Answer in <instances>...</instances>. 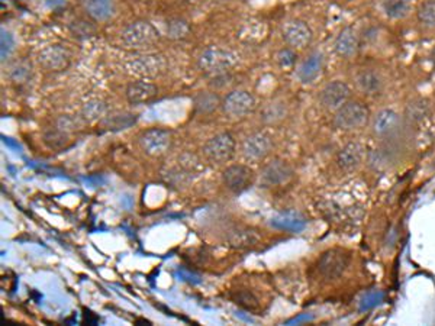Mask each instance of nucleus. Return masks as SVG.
<instances>
[{
  "label": "nucleus",
  "mask_w": 435,
  "mask_h": 326,
  "mask_svg": "<svg viewBox=\"0 0 435 326\" xmlns=\"http://www.w3.org/2000/svg\"><path fill=\"white\" fill-rule=\"evenodd\" d=\"M238 64V56L232 49L224 47H208L197 57L199 70L209 77L229 74Z\"/></svg>",
  "instance_id": "f257e3e1"
},
{
  "label": "nucleus",
  "mask_w": 435,
  "mask_h": 326,
  "mask_svg": "<svg viewBox=\"0 0 435 326\" xmlns=\"http://www.w3.org/2000/svg\"><path fill=\"white\" fill-rule=\"evenodd\" d=\"M372 121L369 106L360 100H348L338 111L334 112V127L344 132L359 131Z\"/></svg>",
  "instance_id": "f03ea898"
},
{
  "label": "nucleus",
  "mask_w": 435,
  "mask_h": 326,
  "mask_svg": "<svg viewBox=\"0 0 435 326\" xmlns=\"http://www.w3.org/2000/svg\"><path fill=\"white\" fill-rule=\"evenodd\" d=\"M121 38L128 48L148 49L158 42L160 33L153 24L147 21H136L124 28Z\"/></svg>",
  "instance_id": "7ed1b4c3"
},
{
  "label": "nucleus",
  "mask_w": 435,
  "mask_h": 326,
  "mask_svg": "<svg viewBox=\"0 0 435 326\" xmlns=\"http://www.w3.org/2000/svg\"><path fill=\"white\" fill-rule=\"evenodd\" d=\"M140 148L149 157H161L173 147V133L169 129L149 128L138 136Z\"/></svg>",
  "instance_id": "20e7f679"
},
{
  "label": "nucleus",
  "mask_w": 435,
  "mask_h": 326,
  "mask_svg": "<svg viewBox=\"0 0 435 326\" xmlns=\"http://www.w3.org/2000/svg\"><path fill=\"white\" fill-rule=\"evenodd\" d=\"M236 154V140L229 132L213 135L204 145V156L213 164H225L232 160Z\"/></svg>",
  "instance_id": "39448f33"
},
{
  "label": "nucleus",
  "mask_w": 435,
  "mask_h": 326,
  "mask_svg": "<svg viewBox=\"0 0 435 326\" xmlns=\"http://www.w3.org/2000/svg\"><path fill=\"white\" fill-rule=\"evenodd\" d=\"M257 109L256 97L247 90H233L222 99L224 113L233 121L247 117Z\"/></svg>",
  "instance_id": "423d86ee"
},
{
  "label": "nucleus",
  "mask_w": 435,
  "mask_h": 326,
  "mask_svg": "<svg viewBox=\"0 0 435 326\" xmlns=\"http://www.w3.org/2000/svg\"><path fill=\"white\" fill-rule=\"evenodd\" d=\"M295 176L293 167L281 158H274L270 163H267L258 174V184L260 187H280L288 184Z\"/></svg>",
  "instance_id": "0eeeda50"
},
{
  "label": "nucleus",
  "mask_w": 435,
  "mask_h": 326,
  "mask_svg": "<svg viewBox=\"0 0 435 326\" xmlns=\"http://www.w3.org/2000/svg\"><path fill=\"white\" fill-rule=\"evenodd\" d=\"M273 148H274V142L272 136L267 132L258 131V132L248 135L243 141L241 152L247 161L258 163L269 157Z\"/></svg>",
  "instance_id": "6e6552de"
},
{
  "label": "nucleus",
  "mask_w": 435,
  "mask_h": 326,
  "mask_svg": "<svg viewBox=\"0 0 435 326\" xmlns=\"http://www.w3.org/2000/svg\"><path fill=\"white\" fill-rule=\"evenodd\" d=\"M37 61L45 72L60 73L70 67L72 53L69 51V48H65L61 44H53L40 51Z\"/></svg>",
  "instance_id": "1a4fd4ad"
},
{
  "label": "nucleus",
  "mask_w": 435,
  "mask_h": 326,
  "mask_svg": "<svg viewBox=\"0 0 435 326\" xmlns=\"http://www.w3.org/2000/svg\"><path fill=\"white\" fill-rule=\"evenodd\" d=\"M125 68L129 74L138 76L140 79H149L160 76L167 70V60L161 54H145L129 60Z\"/></svg>",
  "instance_id": "9d476101"
},
{
  "label": "nucleus",
  "mask_w": 435,
  "mask_h": 326,
  "mask_svg": "<svg viewBox=\"0 0 435 326\" xmlns=\"http://www.w3.org/2000/svg\"><path fill=\"white\" fill-rule=\"evenodd\" d=\"M351 99V88L343 80L327 83L320 92L321 106L328 112H336Z\"/></svg>",
  "instance_id": "9b49d317"
},
{
  "label": "nucleus",
  "mask_w": 435,
  "mask_h": 326,
  "mask_svg": "<svg viewBox=\"0 0 435 326\" xmlns=\"http://www.w3.org/2000/svg\"><path fill=\"white\" fill-rule=\"evenodd\" d=\"M350 266V255L343 250H328L318 261V271L328 280L338 279Z\"/></svg>",
  "instance_id": "f8f14e48"
},
{
  "label": "nucleus",
  "mask_w": 435,
  "mask_h": 326,
  "mask_svg": "<svg viewBox=\"0 0 435 326\" xmlns=\"http://www.w3.org/2000/svg\"><path fill=\"white\" fill-rule=\"evenodd\" d=\"M281 37L288 47L293 49H305L313 40V32L306 22L292 19L283 25Z\"/></svg>",
  "instance_id": "ddd939ff"
},
{
  "label": "nucleus",
  "mask_w": 435,
  "mask_h": 326,
  "mask_svg": "<svg viewBox=\"0 0 435 326\" xmlns=\"http://www.w3.org/2000/svg\"><path fill=\"white\" fill-rule=\"evenodd\" d=\"M222 181L228 190L236 195H240L254 183V173L248 165L232 164L224 170Z\"/></svg>",
  "instance_id": "4468645a"
},
{
  "label": "nucleus",
  "mask_w": 435,
  "mask_h": 326,
  "mask_svg": "<svg viewBox=\"0 0 435 326\" xmlns=\"http://www.w3.org/2000/svg\"><path fill=\"white\" fill-rule=\"evenodd\" d=\"M400 125V117L399 113L395 109L384 108L380 109L375 116H372L370 127L372 132L377 138H388L392 136Z\"/></svg>",
  "instance_id": "2eb2a0df"
},
{
  "label": "nucleus",
  "mask_w": 435,
  "mask_h": 326,
  "mask_svg": "<svg viewBox=\"0 0 435 326\" xmlns=\"http://www.w3.org/2000/svg\"><path fill=\"white\" fill-rule=\"evenodd\" d=\"M158 95V88L148 81L147 79H138L136 81H131L126 85L125 90V97L126 100L131 103V105H144V103L151 101L153 99H156Z\"/></svg>",
  "instance_id": "dca6fc26"
},
{
  "label": "nucleus",
  "mask_w": 435,
  "mask_h": 326,
  "mask_svg": "<svg viewBox=\"0 0 435 326\" xmlns=\"http://www.w3.org/2000/svg\"><path fill=\"white\" fill-rule=\"evenodd\" d=\"M354 85L364 96H377L384 89V79L373 68H361L354 76Z\"/></svg>",
  "instance_id": "f3484780"
},
{
  "label": "nucleus",
  "mask_w": 435,
  "mask_h": 326,
  "mask_svg": "<svg viewBox=\"0 0 435 326\" xmlns=\"http://www.w3.org/2000/svg\"><path fill=\"white\" fill-rule=\"evenodd\" d=\"M366 158V149L360 142H348L345 144L338 152H337V165L340 170L347 171H354L357 170Z\"/></svg>",
  "instance_id": "a211bd4d"
},
{
  "label": "nucleus",
  "mask_w": 435,
  "mask_h": 326,
  "mask_svg": "<svg viewBox=\"0 0 435 326\" xmlns=\"http://www.w3.org/2000/svg\"><path fill=\"white\" fill-rule=\"evenodd\" d=\"M360 49V37L353 26L344 28L334 41V51L341 58L354 57Z\"/></svg>",
  "instance_id": "6ab92c4d"
},
{
  "label": "nucleus",
  "mask_w": 435,
  "mask_h": 326,
  "mask_svg": "<svg viewBox=\"0 0 435 326\" xmlns=\"http://www.w3.org/2000/svg\"><path fill=\"white\" fill-rule=\"evenodd\" d=\"M138 121V116L129 113V112H118V113H108L102 121H100V127L110 132H120L129 129Z\"/></svg>",
  "instance_id": "aec40b11"
},
{
  "label": "nucleus",
  "mask_w": 435,
  "mask_h": 326,
  "mask_svg": "<svg viewBox=\"0 0 435 326\" xmlns=\"http://www.w3.org/2000/svg\"><path fill=\"white\" fill-rule=\"evenodd\" d=\"M405 117L412 124H420L431 115V101L427 97L416 96L405 106Z\"/></svg>",
  "instance_id": "412c9836"
},
{
  "label": "nucleus",
  "mask_w": 435,
  "mask_h": 326,
  "mask_svg": "<svg viewBox=\"0 0 435 326\" xmlns=\"http://www.w3.org/2000/svg\"><path fill=\"white\" fill-rule=\"evenodd\" d=\"M222 108V99L216 92H199L193 96V109L199 115H211Z\"/></svg>",
  "instance_id": "4be33fe9"
},
{
  "label": "nucleus",
  "mask_w": 435,
  "mask_h": 326,
  "mask_svg": "<svg viewBox=\"0 0 435 326\" xmlns=\"http://www.w3.org/2000/svg\"><path fill=\"white\" fill-rule=\"evenodd\" d=\"M106 115H108L106 103L100 99H92L83 105L79 116L85 124H93L102 121Z\"/></svg>",
  "instance_id": "5701e85b"
},
{
  "label": "nucleus",
  "mask_w": 435,
  "mask_h": 326,
  "mask_svg": "<svg viewBox=\"0 0 435 326\" xmlns=\"http://www.w3.org/2000/svg\"><path fill=\"white\" fill-rule=\"evenodd\" d=\"M228 241L233 248L248 250L258 243V235L248 228H238L229 234Z\"/></svg>",
  "instance_id": "b1692460"
},
{
  "label": "nucleus",
  "mask_w": 435,
  "mask_h": 326,
  "mask_svg": "<svg viewBox=\"0 0 435 326\" xmlns=\"http://www.w3.org/2000/svg\"><path fill=\"white\" fill-rule=\"evenodd\" d=\"M272 225L280 229H290V231H297L305 225L304 218L300 216L299 213L295 212H286V213H280L277 215L273 220Z\"/></svg>",
  "instance_id": "393cba45"
},
{
  "label": "nucleus",
  "mask_w": 435,
  "mask_h": 326,
  "mask_svg": "<svg viewBox=\"0 0 435 326\" xmlns=\"http://www.w3.org/2000/svg\"><path fill=\"white\" fill-rule=\"evenodd\" d=\"M192 28L189 25L188 21L180 19V18H174L167 22V28H165V33L167 37L173 41H181L189 37Z\"/></svg>",
  "instance_id": "a878e982"
},
{
  "label": "nucleus",
  "mask_w": 435,
  "mask_h": 326,
  "mask_svg": "<svg viewBox=\"0 0 435 326\" xmlns=\"http://www.w3.org/2000/svg\"><path fill=\"white\" fill-rule=\"evenodd\" d=\"M383 12L392 19H402L409 13V2L408 0H383L381 3Z\"/></svg>",
  "instance_id": "bb28decb"
},
{
  "label": "nucleus",
  "mask_w": 435,
  "mask_h": 326,
  "mask_svg": "<svg viewBox=\"0 0 435 326\" xmlns=\"http://www.w3.org/2000/svg\"><path fill=\"white\" fill-rule=\"evenodd\" d=\"M44 142L51 149H61L70 142V133H67L60 128L54 127L44 132Z\"/></svg>",
  "instance_id": "cd10ccee"
},
{
  "label": "nucleus",
  "mask_w": 435,
  "mask_h": 326,
  "mask_svg": "<svg viewBox=\"0 0 435 326\" xmlns=\"http://www.w3.org/2000/svg\"><path fill=\"white\" fill-rule=\"evenodd\" d=\"M231 299L233 303L247 309V311H257V309L260 307L258 299L254 296V293H251V291L247 288L232 291Z\"/></svg>",
  "instance_id": "c85d7f7f"
},
{
  "label": "nucleus",
  "mask_w": 435,
  "mask_h": 326,
  "mask_svg": "<svg viewBox=\"0 0 435 326\" xmlns=\"http://www.w3.org/2000/svg\"><path fill=\"white\" fill-rule=\"evenodd\" d=\"M418 21L425 28H435V0H425L416 10Z\"/></svg>",
  "instance_id": "c756f323"
},
{
  "label": "nucleus",
  "mask_w": 435,
  "mask_h": 326,
  "mask_svg": "<svg viewBox=\"0 0 435 326\" xmlns=\"http://www.w3.org/2000/svg\"><path fill=\"white\" fill-rule=\"evenodd\" d=\"M284 116H286V106L280 101H274L264 108L261 119L265 124H277L284 119Z\"/></svg>",
  "instance_id": "7c9ffc66"
},
{
  "label": "nucleus",
  "mask_w": 435,
  "mask_h": 326,
  "mask_svg": "<svg viewBox=\"0 0 435 326\" xmlns=\"http://www.w3.org/2000/svg\"><path fill=\"white\" fill-rule=\"evenodd\" d=\"M297 58L299 57H297L296 49H293L290 47L279 49L277 54H276V63L281 68V70H292V68L297 63Z\"/></svg>",
  "instance_id": "2f4dec72"
},
{
  "label": "nucleus",
  "mask_w": 435,
  "mask_h": 326,
  "mask_svg": "<svg viewBox=\"0 0 435 326\" xmlns=\"http://www.w3.org/2000/svg\"><path fill=\"white\" fill-rule=\"evenodd\" d=\"M10 79L13 83H26L31 79V64L28 63H16L10 68Z\"/></svg>",
  "instance_id": "473e14b6"
},
{
  "label": "nucleus",
  "mask_w": 435,
  "mask_h": 326,
  "mask_svg": "<svg viewBox=\"0 0 435 326\" xmlns=\"http://www.w3.org/2000/svg\"><path fill=\"white\" fill-rule=\"evenodd\" d=\"M136 323L138 325V323H145V325H151V322L149 320H145V319H138V320H136Z\"/></svg>",
  "instance_id": "72a5a7b5"
},
{
  "label": "nucleus",
  "mask_w": 435,
  "mask_h": 326,
  "mask_svg": "<svg viewBox=\"0 0 435 326\" xmlns=\"http://www.w3.org/2000/svg\"><path fill=\"white\" fill-rule=\"evenodd\" d=\"M431 60H432V64L435 67V48L432 49V53H431Z\"/></svg>",
  "instance_id": "f704fd0d"
}]
</instances>
